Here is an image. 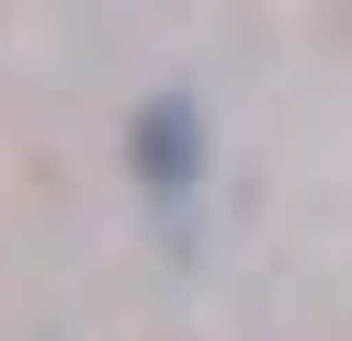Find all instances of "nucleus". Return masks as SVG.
I'll return each mask as SVG.
<instances>
[{
    "instance_id": "obj_1",
    "label": "nucleus",
    "mask_w": 352,
    "mask_h": 341,
    "mask_svg": "<svg viewBox=\"0 0 352 341\" xmlns=\"http://www.w3.org/2000/svg\"><path fill=\"white\" fill-rule=\"evenodd\" d=\"M125 159H137V182L160 205H182L193 182H205V114H193V91H160V103H137V125H125Z\"/></svg>"
}]
</instances>
